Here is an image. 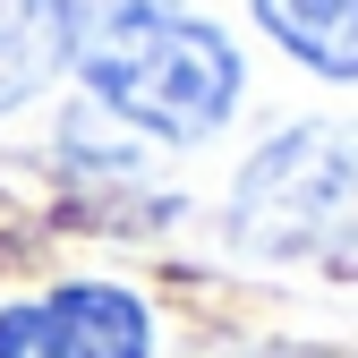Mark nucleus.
Wrapping results in <instances>:
<instances>
[{
	"label": "nucleus",
	"mask_w": 358,
	"mask_h": 358,
	"mask_svg": "<svg viewBox=\"0 0 358 358\" xmlns=\"http://www.w3.org/2000/svg\"><path fill=\"white\" fill-rule=\"evenodd\" d=\"M77 52V0H0V111L43 94Z\"/></svg>",
	"instance_id": "obj_3"
},
{
	"label": "nucleus",
	"mask_w": 358,
	"mask_h": 358,
	"mask_svg": "<svg viewBox=\"0 0 358 358\" xmlns=\"http://www.w3.org/2000/svg\"><path fill=\"white\" fill-rule=\"evenodd\" d=\"M69 60L85 69L94 103L154 137H205L239 103V52L205 17H179L171 0H111Z\"/></svg>",
	"instance_id": "obj_1"
},
{
	"label": "nucleus",
	"mask_w": 358,
	"mask_h": 358,
	"mask_svg": "<svg viewBox=\"0 0 358 358\" xmlns=\"http://www.w3.org/2000/svg\"><path fill=\"white\" fill-rule=\"evenodd\" d=\"M145 299L120 282H69L52 299L0 307V358H145Z\"/></svg>",
	"instance_id": "obj_2"
},
{
	"label": "nucleus",
	"mask_w": 358,
	"mask_h": 358,
	"mask_svg": "<svg viewBox=\"0 0 358 358\" xmlns=\"http://www.w3.org/2000/svg\"><path fill=\"white\" fill-rule=\"evenodd\" d=\"M256 26L316 77H358V0H256Z\"/></svg>",
	"instance_id": "obj_4"
}]
</instances>
